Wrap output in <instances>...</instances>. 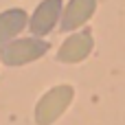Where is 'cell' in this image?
Wrapping results in <instances>:
<instances>
[{
    "instance_id": "6da1fadb",
    "label": "cell",
    "mask_w": 125,
    "mask_h": 125,
    "mask_svg": "<svg viewBox=\"0 0 125 125\" xmlns=\"http://www.w3.org/2000/svg\"><path fill=\"white\" fill-rule=\"evenodd\" d=\"M51 51V44L42 37H18L4 46H0V62L11 68L26 66Z\"/></svg>"
},
{
    "instance_id": "277c9868",
    "label": "cell",
    "mask_w": 125,
    "mask_h": 125,
    "mask_svg": "<svg viewBox=\"0 0 125 125\" xmlns=\"http://www.w3.org/2000/svg\"><path fill=\"white\" fill-rule=\"evenodd\" d=\"M62 13H64V2L62 0H42L33 15L29 18V29L33 33V37H44L48 35L55 24L62 20Z\"/></svg>"
},
{
    "instance_id": "5b68a950",
    "label": "cell",
    "mask_w": 125,
    "mask_h": 125,
    "mask_svg": "<svg viewBox=\"0 0 125 125\" xmlns=\"http://www.w3.org/2000/svg\"><path fill=\"white\" fill-rule=\"evenodd\" d=\"M97 11V0H70L62 13L59 26L64 33H75L77 29H81Z\"/></svg>"
},
{
    "instance_id": "3957f363",
    "label": "cell",
    "mask_w": 125,
    "mask_h": 125,
    "mask_svg": "<svg viewBox=\"0 0 125 125\" xmlns=\"http://www.w3.org/2000/svg\"><path fill=\"white\" fill-rule=\"evenodd\" d=\"M94 48V37H92V31L90 29H81V31H75L73 35H68L59 51H57V59L64 62V64H79L83 62Z\"/></svg>"
},
{
    "instance_id": "8992f818",
    "label": "cell",
    "mask_w": 125,
    "mask_h": 125,
    "mask_svg": "<svg viewBox=\"0 0 125 125\" xmlns=\"http://www.w3.org/2000/svg\"><path fill=\"white\" fill-rule=\"evenodd\" d=\"M29 24V15L24 9H7L0 13V46L18 40V35Z\"/></svg>"
},
{
    "instance_id": "7a4b0ae2",
    "label": "cell",
    "mask_w": 125,
    "mask_h": 125,
    "mask_svg": "<svg viewBox=\"0 0 125 125\" xmlns=\"http://www.w3.org/2000/svg\"><path fill=\"white\" fill-rule=\"evenodd\" d=\"M75 99V90L66 83L51 88L46 94H42V99L35 105V123L37 125H53L73 103Z\"/></svg>"
}]
</instances>
